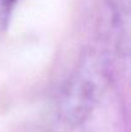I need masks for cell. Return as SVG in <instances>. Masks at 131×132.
I'll use <instances>...</instances> for the list:
<instances>
[{
    "label": "cell",
    "mask_w": 131,
    "mask_h": 132,
    "mask_svg": "<svg viewBox=\"0 0 131 132\" xmlns=\"http://www.w3.org/2000/svg\"><path fill=\"white\" fill-rule=\"evenodd\" d=\"M105 69L99 56L89 54L62 87L55 103V122L73 128L85 122L95 108L105 84Z\"/></svg>",
    "instance_id": "1"
},
{
    "label": "cell",
    "mask_w": 131,
    "mask_h": 132,
    "mask_svg": "<svg viewBox=\"0 0 131 132\" xmlns=\"http://www.w3.org/2000/svg\"><path fill=\"white\" fill-rule=\"evenodd\" d=\"M117 1H121V3H125V4H129V0H117Z\"/></svg>",
    "instance_id": "3"
},
{
    "label": "cell",
    "mask_w": 131,
    "mask_h": 132,
    "mask_svg": "<svg viewBox=\"0 0 131 132\" xmlns=\"http://www.w3.org/2000/svg\"><path fill=\"white\" fill-rule=\"evenodd\" d=\"M18 0H0V36L8 30Z\"/></svg>",
    "instance_id": "2"
}]
</instances>
